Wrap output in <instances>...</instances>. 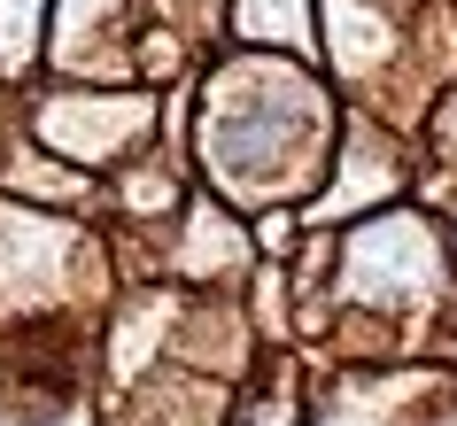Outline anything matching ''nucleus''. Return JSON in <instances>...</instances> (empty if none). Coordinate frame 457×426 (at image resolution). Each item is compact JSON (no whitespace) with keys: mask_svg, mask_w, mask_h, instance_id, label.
Returning <instances> with one entry per match:
<instances>
[{"mask_svg":"<svg viewBox=\"0 0 457 426\" xmlns=\"http://www.w3.org/2000/svg\"><path fill=\"white\" fill-rule=\"evenodd\" d=\"M140 124H147V94H62L39 109V140L78 163H109Z\"/></svg>","mask_w":457,"mask_h":426,"instance_id":"obj_1","label":"nucleus"},{"mask_svg":"<svg viewBox=\"0 0 457 426\" xmlns=\"http://www.w3.org/2000/svg\"><path fill=\"white\" fill-rule=\"evenodd\" d=\"M31 8L39 0H0V71H24L31 63Z\"/></svg>","mask_w":457,"mask_h":426,"instance_id":"obj_3","label":"nucleus"},{"mask_svg":"<svg viewBox=\"0 0 457 426\" xmlns=\"http://www.w3.org/2000/svg\"><path fill=\"white\" fill-rule=\"evenodd\" d=\"M241 31L248 39H287V47H303L311 39V0H241Z\"/></svg>","mask_w":457,"mask_h":426,"instance_id":"obj_2","label":"nucleus"}]
</instances>
